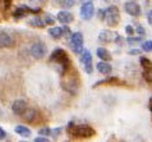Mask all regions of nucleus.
Listing matches in <instances>:
<instances>
[{
  "label": "nucleus",
  "instance_id": "obj_1",
  "mask_svg": "<svg viewBox=\"0 0 152 142\" xmlns=\"http://www.w3.org/2000/svg\"><path fill=\"white\" fill-rule=\"evenodd\" d=\"M50 61L55 63L59 73H60V76L61 74H64L66 70L70 68V60H69L68 54H66V51L64 49L58 48V49L54 50L51 56H50Z\"/></svg>",
  "mask_w": 152,
  "mask_h": 142
},
{
  "label": "nucleus",
  "instance_id": "obj_2",
  "mask_svg": "<svg viewBox=\"0 0 152 142\" xmlns=\"http://www.w3.org/2000/svg\"><path fill=\"white\" fill-rule=\"evenodd\" d=\"M61 87L64 89L66 92L69 94H75L79 87V78H78V73L74 72V69H72V67L66 70L64 74H61Z\"/></svg>",
  "mask_w": 152,
  "mask_h": 142
},
{
  "label": "nucleus",
  "instance_id": "obj_3",
  "mask_svg": "<svg viewBox=\"0 0 152 142\" xmlns=\"http://www.w3.org/2000/svg\"><path fill=\"white\" fill-rule=\"evenodd\" d=\"M66 132L70 137H77V138H91L95 135V129L83 124V126H72V123L69 124V127L66 128Z\"/></svg>",
  "mask_w": 152,
  "mask_h": 142
},
{
  "label": "nucleus",
  "instance_id": "obj_4",
  "mask_svg": "<svg viewBox=\"0 0 152 142\" xmlns=\"http://www.w3.org/2000/svg\"><path fill=\"white\" fill-rule=\"evenodd\" d=\"M105 22H106L107 26L114 27V26H118L120 20V12L118 9V7L115 5H110L106 9H104V18H102Z\"/></svg>",
  "mask_w": 152,
  "mask_h": 142
},
{
  "label": "nucleus",
  "instance_id": "obj_5",
  "mask_svg": "<svg viewBox=\"0 0 152 142\" xmlns=\"http://www.w3.org/2000/svg\"><path fill=\"white\" fill-rule=\"evenodd\" d=\"M84 39L81 32H72L70 33V48L75 54H81L83 51Z\"/></svg>",
  "mask_w": 152,
  "mask_h": 142
},
{
  "label": "nucleus",
  "instance_id": "obj_6",
  "mask_svg": "<svg viewBox=\"0 0 152 142\" xmlns=\"http://www.w3.org/2000/svg\"><path fill=\"white\" fill-rule=\"evenodd\" d=\"M46 53H48V48H46V45L44 42H35V44H32L31 49H29L31 56L37 60L42 59L46 55Z\"/></svg>",
  "mask_w": 152,
  "mask_h": 142
},
{
  "label": "nucleus",
  "instance_id": "obj_7",
  "mask_svg": "<svg viewBox=\"0 0 152 142\" xmlns=\"http://www.w3.org/2000/svg\"><path fill=\"white\" fill-rule=\"evenodd\" d=\"M79 55H81L79 60H81V63L83 64L84 72H86L87 74H91L92 72H94V64H92V55H91V53L88 51V50H83Z\"/></svg>",
  "mask_w": 152,
  "mask_h": 142
},
{
  "label": "nucleus",
  "instance_id": "obj_8",
  "mask_svg": "<svg viewBox=\"0 0 152 142\" xmlns=\"http://www.w3.org/2000/svg\"><path fill=\"white\" fill-rule=\"evenodd\" d=\"M79 13H81V18L83 20H90L92 17L95 15V5L92 1H86L82 4L81 9H79Z\"/></svg>",
  "mask_w": 152,
  "mask_h": 142
},
{
  "label": "nucleus",
  "instance_id": "obj_9",
  "mask_svg": "<svg viewBox=\"0 0 152 142\" xmlns=\"http://www.w3.org/2000/svg\"><path fill=\"white\" fill-rule=\"evenodd\" d=\"M41 12V9L40 8H29V7H27V5H22V7H18L17 9L12 13V15H13V18H15V19H20V18H24L27 14H29V13H40Z\"/></svg>",
  "mask_w": 152,
  "mask_h": 142
},
{
  "label": "nucleus",
  "instance_id": "obj_10",
  "mask_svg": "<svg viewBox=\"0 0 152 142\" xmlns=\"http://www.w3.org/2000/svg\"><path fill=\"white\" fill-rule=\"evenodd\" d=\"M124 10L126 14H129L130 17H139L141 15V7L139 4L136 3L134 0H129L124 4Z\"/></svg>",
  "mask_w": 152,
  "mask_h": 142
},
{
  "label": "nucleus",
  "instance_id": "obj_11",
  "mask_svg": "<svg viewBox=\"0 0 152 142\" xmlns=\"http://www.w3.org/2000/svg\"><path fill=\"white\" fill-rule=\"evenodd\" d=\"M27 109H28L27 102H26V100H23V99H17V100H14V102L12 104V111H13L15 115L22 116Z\"/></svg>",
  "mask_w": 152,
  "mask_h": 142
},
{
  "label": "nucleus",
  "instance_id": "obj_12",
  "mask_svg": "<svg viewBox=\"0 0 152 142\" xmlns=\"http://www.w3.org/2000/svg\"><path fill=\"white\" fill-rule=\"evenodd\" d=\"M49 35L51 39L54 40H59V39H61L63 36L65 35V33H69L70 35V30L66 26H63V27H50L49 28Z\"/></svg>",
  "mask_w": 152,
  "mask_h": 142
},
{
  "label": "nucleus",
  "instance_id": "obj_13",
  "mask_svg": "<svg viewBox=\"0 0 152 142\" xmlns=\"http://www.w3.org/2000/svg\"><path fill=\"white\" fill-rule=\"evenodd\" d=\"M14 46V39L9 33L0 32V49H8Z\"/></svg>",
  "mask_w": 152,
  "mask_h": 142
},
{
  "label": "nucleus",
  "instance_id": "obj_14",
  "mask_svg": "<svg viewBox=\"0 0 152 142\" xmlns=\"http://www.w3.org/2000/svg\"><path fill=\"white\" fill-rule=\"evenodd\" d=\"M56 20L60 22L61 24H68L74 20V15L68 10H60L56 14Z\"/></svg>",
  "mask_w": 152,
  "mask_h": 142
},
{
  "label": "nucleus",
  "instance_id": "obj_15",
  "mask_svg": "<svg viewBox=\"0 0 152 142\" xmlns=\"http://www.w3.org/2000/svg\"><path fill=\"white\" fill-rule=\"evenodd\" d=\"M115 37H116V35L110 30H102L99 33V41L100 42H104V44L111 42V41L115 40Z\"/></svg>",
  "mask_w": 152,
  "mask_h": 142
},
{
  "label": "nucleus",
  "instance_id": "obj_16",
  "mask_svg": "<svg viewBox=\"0 0 152 142\" xmlns=\"http://www.w3.org/2000/svg\"><path fill=\"white\" fill-rule=\"evenodd\" d=\"M96 68H97V70H99V73L104 74V76H109V74H111V72H113L111 64L107 63L106 60H101L100 63H97Z\"/></svg>",
  "mask_w": 152,
  "mask_h": 142
},
{
  "label": "nucleus",
  "instance_id": "obj_17",
  "mask_svg": "<svg viewBox=\"0 0 152 142\" xmlns=\"http://www.w3.org/2000/svg\"><path fill=\"white\" fill-rule=\"evenodd\" d=\"M96 55L100 58L101 60H106V61H109L111 59V54H110V51L106 49V48H97V50H96Z\"/></svg>",
  "mask_w": 152,
  "mask_h": 142
},
{
  "label": "nucleus",
  "instance_id": "obj_18",
  "mask_svg": "<svg viewBox=\"0 0 152 142\" xmlns=\"http://www.w3.org/2000/svg\"><path fill=\"white\" fill-rule=\"evenodd\" d=\"M36 116H37V111L35 109H32V108H28V109L26 110V113L22 115V118L26 120V122L32 123V122H35Z\"/></svg>",
  "mask_w": 152,
  "mask_h": 142
},
{
  "label": "nucleus",
  "instance_id": "obj_19",
  "mask_svg": "<svg viewBox=\"0 0 152 142\" xmlns=\"http://www.w3.org/2000/svg\"><path fill=\"white\" fill-rule=\"evenodd\" d=\"M14 132L17 133L18 136L20 137H24V138H27V137L31 136V129H29L28 127H24V126H17L14 128Z\"/></svg>",
  "mask_w": 152,
  "mask_h": 142
},
{
  "label": "nucleus",
  "instance_id": "obj_20",
  "mask_svg": "<svg viewBox=\"0 0 152 142\" xmlns=\"http://www.w3.org/2000/svg\"><path fill=\"white\" fill-rule=\"evenodd\" d=\"M28 24H29V26H32V27L44 28V27L46 26V22H45V19L40 18V17H33L32 19L28 20Z\"/></svg>",
  "mask_w": 152,
  "mask_h": 142
},
{
  "label": "nucleus",
  "instance_id": "obj_21",
  "mask_svg": "<svg viewBox=\"0 0 152 142\" xmlns=\"http://www.w3.org/2000/svg\"><path fill=\"white\" fill-rule=\"evenodd\" d=\"M60 5L65 9H69V8L75 5V0H60Z\"/></svg>",
  "mask_w": 152,
  "mask_h": 142
},
{
  "label": "nucleus",
  "instance_id": "obj_22",
  "mask_svg": "<svg viewBox=\"0 0 152 142\" xmlns=\"http://www.w3.org/2000/svg\"><path fill=\"white\" fill-rule=\"evenodd\" d=\"M142 50L145 53H151L152 51V40L145 41V42L142 44Z\"/></svg>",
  "mask_w": 152,
  "mask_h": 142
},
{
  "label": "nucleus",
  "instance_id": "obj_23",
  "mask_svg": "<svg viewBox=\"0 0 152 142\" xmlns=\"http://www.w3.org/2000/svg\"><path fill=\"white\" fill-rule=\"evenodd\" d=\"M142 36H139V37H132V36H129L128 39H126V42L128 44H130V45H136V44H139L142 41V39H141Z\"/></svg>",
  "mask_w": 152,
  "mask_h": 142
},
{
  "label": "nucleus",
  "instance_id": "obj_24",
  "mask_svg": "<svg viewBox=\"0 0 152 142\" xmlns=\"http://www.w3.org/2000/svg\"><path fill=\"white\" fill-rule=\"evenodd\" d=\"M39 135H40V136H46V137H48V136L51 135V129L48 128V127H42V128L39 129Z\"/></svg>",
  "mask_w": 152,
  "mask_h": 142
},
{
  "label": "nucleus",
  "instance_id": "obj_25",
  "mask_svg": "<svg viewBox=\"0 0 152 142\" xmlns=\"http://www.w3.org/2000/svg\"><path fill=\"white\" fill-rule=\"evenodd\" d=\"M141 64L145 67L146 69H151L152 68V63L148 59H147V58H141Z\"/></svg>",
  "mask_w": 152,
  "mask_h": 142
},
{
  "label": "nucleus",
  "instance_id": "obj_26",
  "mask_svg": "<svg viewBox=\"0 0 152 142\" xmlns=\"http://www.w3.org/2000/svg\"><path fill=\"white\" fill-rule=\"evenodd\" d=\"M136 32H137V35H139V36H145V35H146L145 27H142L141 24H138V26L136 27Z\"/></svg>",
  "mask_w": 152,
  "mask_h": 142
},
{
  "label": "nucleus",
  "instance_id": "obj_27",
  "mask_svg": "<svg viewBox=\"0 0 152 142\" xmlns=\"http://www.w3.org/2000/svg\"><path fill=\"white\" fill-rule=\"evenodd\" d=\"M125 32H126V35H129V36H132L134 35V32H136V30L130 26V24H128V26H125Z\"/></svg>",
  "mask_w": 152,
  "mask_h": 142
},
{
  "label": "nucleus",
  "instance_id": "obj_28",
  "mask_svg": "<svg viewBox=\"0 0 152 142\" xmlns=\"http://www.w3.org/2000/svg\"><path fill=\"white\" fill-rule=\"evenodd\" d=\"M61 131H63V129H61L60 127H59V128H55V129H53V131H51L53 137H55V138H56V137H59V135L61 133Z\"/></svg>",
  "mask_w": 152,
  "mask_h": 142
},
{
  "label": "nucleus",
  "instance_id": "obj_29",
  "mask_svg": "<svg viewBox=\"0 0 152 142\" xmlns=\"http://www.w3.org/2000/svg\"><path fill=\"white\" fill-rule=\"evenodd\" d=\"M33 141L35 142H49V138L46 136H40V137H36Z\"/></svg>",
  "mask_w": 152,
  "mask_h": 142
},
{
  "label": "nucleus",
  "instance_id": "obj_30",
  "mask_svg": "<svg viewBox=\"0 0 152 142\" xmlns=\"http://www.w3.org/2000/svg\"><path fill=\"white\" fill-rule=\"evenodd\" d=\"M45 22H46V24H54V22H55V19H54L51 15H49V14H48V15L45 17Z\"/></svg>",
  "mask_w": 152,
  "mask_h": 142
},
{
  "label": "nucleus",
  "instance_id": "obj_31",
  "mask_svg": "<svg viewBox=\"0 0 152 142\" xmlns=\"http://www.w3.org/2000/svg\"><path fill=\"white\" fill-rule=\"evenodd\" d=\"M5 137H7V132L4 131L1 127H0V141H1V140H5Z\"/></svg>",
  "mask_w": 152,
  "mask_h": 142
},
{
  "label": "nucleus",
  "instance_id": "obj_32",
  "mask_svg": "<svg viewBox=\"0 0 152 142\" xmlns=\"http://www.w3.org/2000/svg\"><path fill=\"white\" fill-rule=\"evenodd\" d=\"M147 20H148L150 24H152V9L148 10V13H147Z\"/></svg>",
  "mask_w": 152,
  "mask_h": 142
},
{
  "label": "nucleus",
  "instance_id": "obj_33",
  "mask_svg": "<svg viewBox=\"0 0 152 142\" xmlns=\"http://www.w3.org/2000/svg\"><path fill=\"white\" fill-rule=\"evenodd\" d=\"M12 1H13V0H1V3L4 4V7H5V8H9Z\"/></svg>",
  "mask_w": 152,
  "mask_h": 142
},
{
  "label": "nucleus",
  "instance_id": "obj_34",
  "mask_svg": "<svg viewBox=\"0 0 152 142\" xmlns=\"http://www.w3.org/2000/svg\"><path fill=\"white\" fill-rule=\"evenodd\" d=\"M139 53H141V51H139L138 49H133V50H130V51H129V55H138Z\"/></svg>",
  "mask_w": 152,
  "mask_h": 142
},
{
  "label": "nucleus",
  "instance_id": "obj_35",
  "mask_svg": "<svg viewBox=\"0 0 152 142\" xmlns=\"http://www.w3.org/2000/svg\"><path fill=\"white\" fill-rule=\"evenodd\" d=\"M39 1H40L41 4H45V3H48V1H49V0H39Z\"/></svg>",
  "mask_w": 152,
  "mask_h": 142
},
{
  "label": "nucleus",
  "instance_id": "obj_36",
  "mask_svg": "<svg viewBox=\"0 0 152 142\" xmlns=\"http://www.w3.org/2000/svg\"><path fill=\"white\" fill-rule=\"evenodd\" d=\"M151 110H152V100H151Z\"/></svg>",
  "mask_w": 152,
  "mask_h": 142
}]
</instances>
